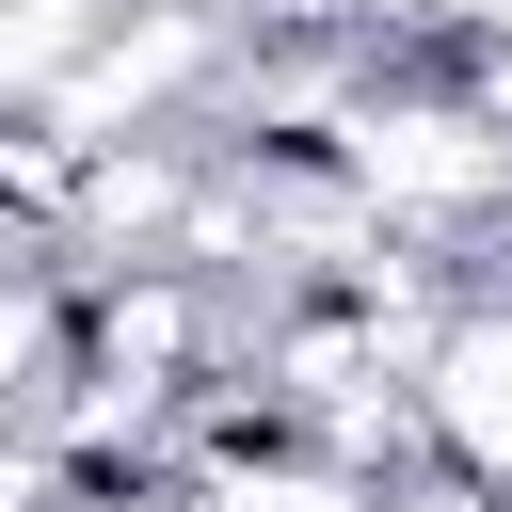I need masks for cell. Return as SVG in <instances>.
Instances as JSON below:
<instances>
[{
    "mask_svg": "<svg viewBox=\"0 0 512 512\" xmlns=\"http://www.w3.org/2000/svg\"><path fill=\"white\" fill-rule=\"evenodd\" d=\"M176 512H368V480L320 464V448H256V464H208Z\"/></svg>",
    "mask_w": 512,
    "mask_h": 512,
    "instance_id": "obj_3",
    "label": "cell"
},
{
    "mask_svg": "<svg viewBox=\"0 0 512 512\" xmlns=\"http://www.w3.org/2000/svg\"><path fill=\"white\" fill-rule=\"evenodd\" d=\"M416 432H432L464 480L512 496V304H464V320L416 352Z\"/></svg>",
    "mask_w": 512,
    "mask_h": 512,
    "instance_id": "obj_2",
    "label": "cell"
},
{
    "mask_svg": "<svg viewBox=\"0 0 512 512\" xmlns=\"http://www.w3.org/2000/svg\"><path fill=\"white\" fill-rule=\"evenodd\" d=\"M112 16H128V0H0V96H48Z\"/></svg>",
    "mask_w": 512,
    "mask_h": 512,
    "instance_id": "obj_4",
    "label": "cell"
},
{
    "mask_svg": "<svg viewBox=\"0 0 512 512\" xmlns=\"http://www.w3.org/2000/svg\"><path fill=\"white\" fill-rule=\"evenodd\" d=\"M192 80H224V16H208V0H128V16H112V32L32 96V112H48V144H64V160H112V144H128V128H160Z\"/></svg>",
    "mask_w": 512,
    "mask_h": 512,
    "instance_id": "obj_1",
    "label": "cell"
},
{
    "mask_svg": "<svg viewBox=\"0 0 512 512\" xmlns=\"http://www.w3.org/2000/svg\"><path fill=\"white\" fill-rule=\"evenodd\" d=\"M48 496H64V448L16 432V448H0V512H48Z\"/></svg>",
    "mask_w": 512,
    "mask_h": 512,
    "instance_id": "obj_5",
    "label": "cell"
},
{
    "mask_svg": "<svg viewBox=\"0 0 512 512\" xmlns=\"http://www.w3.org/2000/svg\"><path fill=\"white\" fill-rule=\"evenodd\" d=\"M416 512H512V496H496V480H448V496H416Z\"/></svg>",
    "mask_w": 512,
    "mask_h": 512,
    "instance_id": "obj_6",
    "label": "cell"
}]
</instances>
